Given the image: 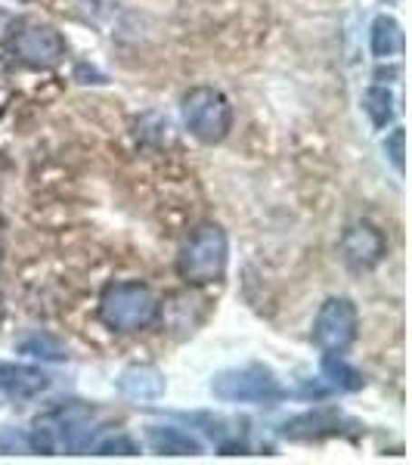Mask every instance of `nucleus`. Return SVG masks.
<instances>
[{"mask_svg": "<svg viewBox=\"0 0 412 465\" xmlns=\"http://www.w3.org/2000/svg\"><path fill=\"white\" fill-rule=\"evenodd\" d=\"M159 317V298L143 282H115L100 298V320L115 332H140Z\"/></svg>", "mask_w": 412, "mask_h": 465, "instance_id": "obj_1", "label": "nucleus"}, {"mask_svg": "<svg viewBox=\"0 0 412 465\" xmlns=\"http://www.w3.org/2000/svg\"><path fill=\"white\" fill-rule=\"evenodd\" d=\"M227 232H223L217 223H201V227L192 230V236L186 239L183 252H180L177 270L186 282L192 286H205V282H214L223 276L227 270Z\"/></svg>", "mask_w": 412, "mask_h": 465, "instance_id": "obj_2", "label": "nucleus"}, {"mask_svg": "<svg viewBox=\"0 0 412 465\" xmlns=\"http://www.w3.org/2000/svg\"><path fill=\"white\" fill-rule=\"evenodd\" d=\"M183 122L201 143H221L233 127V109L214 87H196L183 96Z\"/></svg>", "mask_w": 412, "mask_h": 465, "instance_id": "obj_3", "label": "nucleus"}, {"mask_svg": "<svg viewBox=\"0 0 412 465\" xmlns=\"http://www.w3.org/2000/svg\"><path fill=\"white\" fill-rule=\"evenodd\" d=\"M211 391L221 401H239V403H264L282 394L280 381L264 366H245V370L221 372L211 381Z\"/></svg>", "mask_w": 412, "mask_h": 465, "instance_id": "obj_4", "label": "nucleus"}, {"mask_svg": "<svg viewBox=\"0 0 412 465\" xmlns=\"http://www.w3.org/2000/svg\"><path fill=\"white\" fill-rule=\"evenodd\" d=\"M10 50L19 63L32 69H54L65 56V41L56 28L41 25V22H25L10 41Z\"/></svg>", "mask_w": 412, "mask_h": 465, "instance_id": "obj_5", "label": "nucleus"}, {"mask_svg": "<svg viewBox=\"0 0 412 465\" xmlns=\"http://www.w3.org/2000/svg\"><path fill=\"white\" fill-rule=\"evenodd\" d=\"M357 339V307L348 298H329L313 322V341L329 354L344 351Z\"/></svg>", "mask_w": 412, "mask_h": 465, "instance_id": "obj_6", "label": "nucleus"}, {"mask_svg": "<svg viewBox=\"0 0 412 465\" xmlns=\"http://www.w3.org/2000/svg\"><path fill=\"white\" fill-rule=\"evenodd\" d=\"M341 252H344V261L357 270H369L376 267L385 254V236L366 221H357L344 230L341 236Z\"/></svg>", "mask_w": 412, "mask_h": 465, "instance_id": "obj_7", "label": "nucleus"}, {"mask_svg": "<svg viewBox=\"0 0 412 465\" xmlns=\"http://www.w3.org/2000/svg\"><path fill=\"white\" fill-rule=\"evenodd\" d=\"M118 391L131 397V401H155V397L164 394V376L149 363L127 366L118 376Z\"/></svg>", "mask_w": 412, "mask_h": 465, "instance_id": "obj_8", "label": "nucleus"}, {"mask_svg": "<svg viewBox=\"0 0 412 465\" xmlns=\"http://www.w3.org/2000/svg\"><path fill=\"white\" fill-rule=\"evenodd\" d=\"M50 385V379L41 370L16 363H0V391L10 397H34Z\"/></svg>", "mask_w": 412, "mask_h": 465, "instance_id": "obj_9", "label": "nucleus"}, {"mask_svg": "<svg viewBox=\"0 0 412 465\" xmlns=\"http://www.w3.org/2000/svg\"><path fill=\"white\" fill-rule=\"evenodd\" d=\"M146 440L155 453H164V456H199L201 453L199 440L192 438L190 431L174 429V425H152Z\"/></svg>", "mask_w": 412, "mask_h": 465, "instance_id": "obj_10", "label": "nucleus"}, {"mask_svg": "<svg viewBox=\"0 0 412 465\" xmlns=\"http://www.w3.org/2000/svg\"><path fill=\"white\" fill-rule=\"evenodd\" d=\"M372 54L378 59L403 54V28L391 16H378L372 22Z\"/></svg>", "mask_w": 412, "mask_h": 465, "instance_id": "obj_11", "label": "nucleus"}, {"mask_svg": "<svg viewBox=\"0 0 412 465\" xmlns=\"http://www.w3.org/2000/svg\"><path fill=\"white\" fill-rule=\"evenodd\" d=\"M335 429H338V416H332V412H310V416H301L286 425V438H319V434H329Z\"/></svg>", "mask_w": 412, "mask_h": 465, "instance_id": "obj_12", "label": "nucleus"}, {"mask_svg": "<svg viewBox=\"0 0 412 465\" xmlns=\"http://www.w3.org/2000/svg\"><path fill=\"white\" fill-rule=\"evenodd\" d=\"M363 109L369 112L372 124L376 127H385L387 118H391V94L385 87H369L363 96Z\"/></svg>", "mask_w": 412, "mask_h": 465, "instance_id": "obj_13", "label": "nucleus"}, {"mask_svg": "<svg viewBox=\"0 0 412 465\" xmlns=\"http://www.w3.org/2000/svg\"><path fill=\"white\" fill-rule=\"evenodd\" d=\"M323 370H326V376L332 379V385L344 388V391H357V388H363V379H359V372H354V370H350V366L344 363V360H338V357L329 354V357L323 360Z\"/></svg>", "mask_w": 412, "mask_h": 465, "instance_id": "obj_14", "label": "nucleus"}, {"mask_svg": "<svg viewBox=\"0 0 412 465\" xmlns=\"http://www.w3.org/2000/svg\"><path fill=\"white\" fill-rule=\"evenodd\" d=\"M19 351L28 357H41V360H63L65 357V348L56 339H50V335H32V339H25L19 344Z\"/></svg>", "mask_w": 412, "mask_h": 465, "instance_id": "obj_15", "label": "nucleus"}, {"mask_svg": "<svg viewBox=\"0 0 412 465\" xmlns=\"http://www.w3.org/2000/svg\"><path fill=\"white\" fill-rule=\"evenodd\" d=\"M96 453L100 456H133L137 453V444H133L131 438H109V440H103L100 447H96Z\"/></svg>", "mask_w": 412, "mask_h": 465, "instance_id": "obj_16", "label": "nucleus"}, {"mask_svg": "<svg viewBox=\"0 0 412 465\" xmlns=\"http://www.w3.org/2000/svg\"><path fill=\"white\" fill-rule=\"evenodd\" d=\"M403 140H407L403 127H397V131L391 134V140H387V149H391V159L397 164V171H403Z\"/></svg>", "mask_w": 412, "mask_h": 465, "instance_id": "obj_17", "label": "nucleus"}]
</instances>
